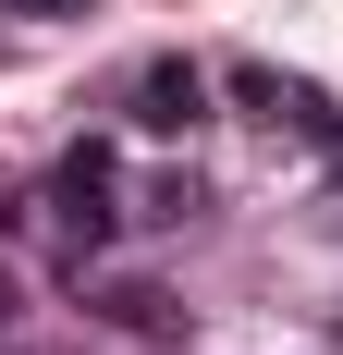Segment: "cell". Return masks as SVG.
I'll use <instances>...</instances> for the list:
<instances>
[{
	"instance_id": "obj_5",
	"label": "cell",
	"mask_w": 343,
	"mask_h": 355,
	"mask_svg": "<svg viewBox=\"0 0 343 355\" xmlns=\"http://www.w3.org/2000/svg\"><path fill=\"white\" fill-rule=\"evenodd\" d=\"M196 209H208L196 172H160V184H147V220H196Z\"/></svg>"
},
{
	"instance_id": "obj_1",
	"label": "cell",
	"mask_w": 343,
	"mask_h": 355,
	"mask_svg": "<svg viewBox=\"0 0 343 355\" xmlns=\"http://www.w3.org/2000/svg\"><path fill=\"white\" fill-rule=\"evenodd\" d=\"M49 220H62L74 282H86V257L123 233V159H110V147H62V159H49Z\"/></svg>"
},
{
	"instance_id": "obj_8",
	"label": "cell",
	"mask_w": 343,
	"mask_h": 355,
	"mask_svg": "<svg viewBox=\"0 0 343 355\" xmlns=\"http://www.w3.org/2000/svg\"><path fill=\"white\" fill-rule=\"evenodd\" d=\"M12 220H25V196H12V184H0V233H12Z\"/></svg>"
},
{
	"instance_id": "obj_3",
	"label": "cell",
	"mask_w": 343,
	"mask_h": 355,
	"mask_svg": "<svg viewBox=\"0 0 343 355\" xmlns=\"http://www.w3.org/2000/svg\"><path fill=\"white\" fill-rule=\"evenodd\" d=\"M86 306H99L110 331H135V343H184V306H172L160 282H99Z\"/></svg>"
},
{
	"instance_id": "obj_7",
	"label": "cell",
	"mask_w": 343,
	"mask_h": 355,
	"mask_svg": "<svg viewBox=\"0 0 343 355\" xmlns=\"http://www.w3.org/2000/svg\"><path fill=\"white\" fill-rule=\"evenodd\" d=\"M0 12H37V25H49V12H99V0H0Z\"/></svg>"
},
{
	"instance_id": "obj_6",
	"label": "cell",
	"mask_w": 343,
	"mask_h": 355,
	"mask_svg": "<svg viewBox=\"0 0 343 355\" xmlns=\"http://www.w3.org/2000/svg\"><path fill=\"white\" fill-rule=\"evenodd\" d=\"M25 331V282H12V257H0V343Z\"/></svg>"
},
{
	"instance_id": "obj_4",
	"label": "cell",
	"mask_w": 343,
	"mask_h": 355,
	"mask_svg": "<svg viewBox=\"0 0 343 355\" xmlns=\"http://www.w3.org/2000/svg\"><path fill=\"white\" fill-rule=\"evenodd\" d=\"M221 86H233V98L258 110V123H282V98H294V73H270V62H233V73H221Z\"/></svg>"
},
{
	"instance_id": "obj_2",
	"label": "cell",
	"mask_w": 343,
	"mask_h": 355,
	"mask_svg": "<svg viewBox=\"0 0 343 355\" xmlns=\"http://www.w3.org/2000/svg\"><path fill=\"white\" fill-rule=\"evenodd\" d=\"M208 123V73L184 62V49H160V62L135 73V135H196Z\"/></svg>"
}]
</instances>
